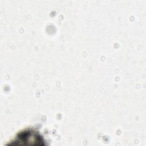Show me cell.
<instances>
[{"mask_svg": "<svg viewBox=\"0 0 146 146\" xmlns=\"http://www.w3.org/2000/svg\"><path fill=\"white\" fill-rule=\"evenodd\" d=\"M14 143H18L17 144L25 145L26 142L28 141L27 145H30V142L31 145H43V140L40 134L36 131L31 129H28L20 132L14 140Z\"/></svg>", "mask_w": 146, "mask_h": 146, "instance_id": "obj_1", "label": "cell"}]
</instances>
